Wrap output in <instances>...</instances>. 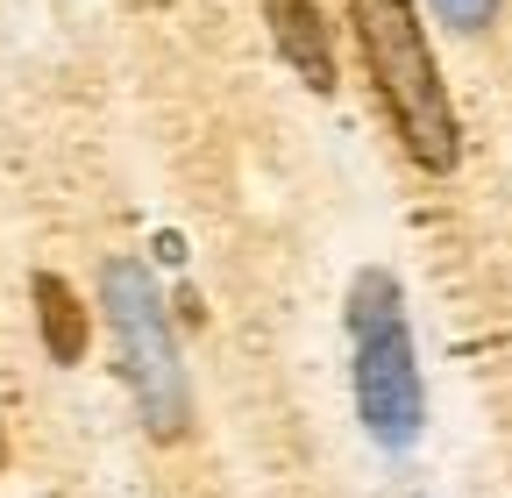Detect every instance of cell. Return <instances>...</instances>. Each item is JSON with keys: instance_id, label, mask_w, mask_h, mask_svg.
Here are the masks:
<instances>
[{"instance_id": "obj_3", "label": "cell", "mask_w": 512, "mask_h": 498, "mask_svg": "<svg viewBox=\"0 0 512 498\" xmlns=\"http://www.w3.org/2000/svg\"><path fill=\"white\" fill-rule=\"evenodd\" d=\"M100 314L121 356V378L136 392V413L157 442H178L192 427V385H185V356H178V328L164 314V292L136 257H107L100 271Z\"/></svg>"}, {"instance_id": "obj_1", "label": "cell", "mask_w": 512, "mask_h": 498, "mask_svg": "<svg viewBox=\"0 0 512 498\" xmlns=\"http://www.w3.org/2000/svg\"><path fill=\"white\" fill-rule=\"evenodd\" d=\"M349 29H356V50H363V72L377 86V107L392 121L399 150L420 164V171H456L463 157V121H456V100L441 86V65L427 50V29L413 15V0H349Z\"/></svg>"}, {"instance_id": "obj_7", "label": "cell", "mask_w": 512, "mask_h": 498, "mask_svg": "<svg viewBox=\"0 0 512 498\" xmlns=\"http://www.w3.org/2000/svg\"><path fill=\"white\" fill-rule=\"evenodd\" d=\"M0 470H8V434H0Z\"/></svg>"}, {"instance_id": "obj_6", "label": "cell", "mask_w": 512, "mask_h": 498, "mask_svg": "<svg viewBox=\"0 0 512 498\" xmlns=\"http://www.w3.org/2000/svg\"><path fill=\"white\" fill-rule=\"evenodd\" d=\"M434 8H441V22H456V29H484L498 15V0H434Z\"/></svg>"}, {"instance_id": "obj_2", "label": "cell", "mask_w": 512, "mask_h": 498, "mask_svg": "<svg viewBox=\"0 0 512 498\" xmlns=\"http://www.w3.org/2000/svg\"><path fill=\"white\" fill-rule=\"evenodd\" d=\"M349 356H356V413L370 442L413 449L427 427V385L413 363V328H406V292L392 271H356L349 285Z\"/></svg>"}, {"instance_id": "obj_5", "label": "cell", "mask_w": 512, "mask_h": 498, "mask_svg": "<svg viewBox=\"0 0 512 498\" xmlns=\"http://www.w3.org/2000/svg\"><path fill=\"white\" fill-rule=\"evenodd\" d=\"M29 299H36V328H43V349H50V363H79V356H86V342H93V321H86L79 292L64 285L57 271H36Z\"/></svg>"}, {"instance_id": "obj_4", "label": "cell", "mask_w": 512, "mask_h": 498, "mask_svg": "<svg viewBox=\"0 0 512 498\" xmlns=\"http://www.w3.org/2000/svg\"><path fill=\"white\" fill-rule=\"evenodd\" d=\"M264 22H271V43L285 65L313 93H335V43H328V22H320L313 0H264Z\"/></svg>"}]
</instances>
